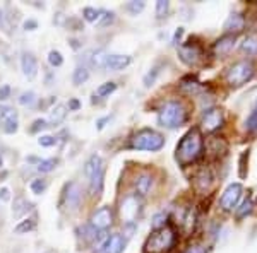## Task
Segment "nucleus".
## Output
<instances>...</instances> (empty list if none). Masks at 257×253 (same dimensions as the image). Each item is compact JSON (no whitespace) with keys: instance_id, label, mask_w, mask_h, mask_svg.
Returning a JSON list of instances; mask_svg holds the SVG:
<instances>
[{"instance_id":"1","label":"nucleus","mask_w":257,"mask_h":253,"mask_svg":"<svg viewBox=\"0 0 257 253\" xmlns=\"http://www.w3.org/2000/svg\"><path fill=\"white\" fill-rule=\"evenodd\" d=\"M204 149V140L199 128H190V130L182 137V140L177 146V161L180 166H187L194 161H197Z\"/></svg>"},{"instance_id":"2","label":"nucleus","mask_w":257,"mask_h":253,"mask_svg":"<svg viewBox=\"0 0 257 253\" xmlns=\"http://www.w3.org/2000/svg\"><path fill=\"white\" fill-rule=\"evenodd\" d=\"M175 244V231L165 226L161 229H155L144 244V253H168Z\"/></svg>"},{"instance_id":"3","label":"nucleus","mask_w":257,"mask_h":253,"mask_svg":"<svg viewBox=\"0 0 257 253\" xmlns=\"http://www.w3.org/2000/svg\"><path fill=\"white\" fill-rule=\"evenodd\" d=\"M163 146H165L163 135L158 134L156 130H151V128H144V130L138 132V134L131 139V147L138 149V151L156 152Z\"/></svg>"},{"instance_id":"4","label":"nucleus","mask_w":257,"mask_h":253,"mask_svg":"<svg viewBox=\"0 0 257 253\" xmlns=\"http://www.w3.org/2000/svg\"><path fill=\"white\" fill-rule=\"evenodd\" d=\"M158 122L161 127L167 128H177L185 122V108L178 101H168L167 105L161 108L158 115Z\"/></svg>"},{"instance_id":"5","label":"nucleus","mask_w":257,"mask_h":253,"mask_svg":"<svg viewBox=\"0 0 257 253\" xmlns=\"http://www.w3.org/2000/svg\"><path fill=\"white\" fill-rule=\"evenodd\" d=\"M254 77V65L247 60L237 62L226 70V82L230 86H242Z\"/></svg>"},{"instance_id":"6","label":"nucleus","mask_w":257,"mask_h":253,"mask_svg":"<svg viewBox=\"0 0 257 253\" xmlns=\"http://www.w3.org/2000/svg\"><path fill=\"white\" fill-rule=\"evenodd\" d=\"M225 123V115L219 108H209L206 110V113L202 115L201 120V128L206 134H213V132L219 130Z\"/></svg>"},{"instance_id":"7","label":"nucleus","mask_w":257,"mask_h":253,"mask_svg":"<svg viewBox=\"0 0 257 253\" xmlns=\"http://www.w3.org/2000/svg\"><path fill=\"white\" fill-rule=\"evenodd\" d=\"M242 185L240 183H231L226 186V190L223 192L221 198H219V207H221L225 212H230V210H233L235 207H237L240 197H242Z\"/></svg>"},{"instance_id":"8","label":"nucleus","mask_w":257,"mask_h":253,"mask_svg":"<svg viewBox=\"0 0 257 253\" xmlns=\"http://www.w3.org/2000/svg\"><path fill=\"white\" fill-rule=\"evenodd\" d=\"M111 222H113V212H111V209L108 205H103V207H99L93 215H91L89 224L94 227V229L105 231L111 226Z\"/></svg>"},{"instance_id":"9","label":"nucleus","mask_w":257,"mask_h":253,"mask_svg":"<svg viewBox=\"0 0 257 253\" xmlns=\"http://www.w3.org/2000/svg\"><path fill=\"white\" fill-rule=\"evenodd\" d=\"M178 55H180V59L184 64L196 65L197 62L202 59V50L197 43H192V41H190V43L180 45V48H178Z\"/></svg>"},{"instance_id":"10","label":"nucleus","mask_w":257,"mask_h":253,"mask_svg":"<svg viewBox=\"0 0 257 253\" xmlns=\"http://www.w3.org/2000/svg\"><path fill=\"white\" fill-rule=\"evenodd\" d=\"M81 198H82V190L76 181H72V183H69L67 186H65L64 202H65V207H67L69 210H76L81 204Z\"/></svg>"},{"instance_id":"11","label":"nucleus","mask_w":257,"mask_h":253,"mask_svg":"<svg viewBox=\"0 0 257 253\" xmlns=\"http://www.w3.org/2000/svg\"><path fill=\"white\" fill-rule=\"evenodd\" d=\"M21 69H23L24 77L28 79L36 77V74H38V60H36V57L31 52L23 53V57H21Z\"/></svg>"},{"instance_id":"12","label":"nucleus","mask_w":257,"mask_h":253,"mask_svg":"<svg viewBox=\"0 0 257 253\" xmlns=\"http://www.w3.org/2000/svg\"><path fill=\"white\" fill-rule=\"evenodd\" d=\"M125 248V239L120 234H111L101 243L99 253H122Z\"/></svg>"},{"instance_id":"13","label":"nucleus","mask_w":257,"mask_h":253,"mask_svg":"<svg viewBox=\"0 0 257 253\" xmlns=\"http://www.w3.org/2000/svg\"><path fill=\"white\" fill-rule=\"evenodd\" d=\"M235 43H237V36H233V35L221 36L219 40H216V43H214V47H213L214 55H216V57H225V55H228V53H230L231 50H233Z\"/></svg>"},{"instance_id":"14","label":"nucleus","mask_w":257,"mask_h":253,"mask_svg":"<svg viewBox=\"0 0 257 253\" xmlns=\"http://www.w3.org/2000/svg\"><path fill=\"white\" fill-rule=\"evenodd\" d=\"M138 209H139V204L134 197H127L122 204V219H123V224H128V222H134L136 215H138Z\"/></svg>"},{"instance_id":"15","label":"nucleus","mask_w":257,"mask_h":253,"mask_svg":"<svg viewBox=\"0 0 257 253\" xmlns=\"http://www.w3.org/2000/svg\"><path fill=\"white\" fill-rule=\"evenodd\" d=\"M132 59L128 55H108L105 64L106 70H113V72H118V70H123L131 65Z\"/></svg>"},{"instance_id":"16","label":"nucleus","mask_w":257,"mask_h":253,"mask_svg":"<svg viewBox=\"0 0 257 253\" xmlns=\"http://www.w3.org/2000/svg\"><path fill=\"white\" fill-rule=\"evenodd\" d=\"M243 26H245V19L240 14H231L225 23V31H226V35L237 36V33L243 30Z\"/></svg>"},{"instance_id":"17","label":"nucleus","mask_w":257,"mask_h":253,"mask_svg":"<svg viewBox=\"0 0 257 253\" xmlns=\"http://www.w3.org/2000/svg\"><path fill=\"white\" fill-rule=\"evenodd\" d=\"M106 59H108V53L105 50H93V52L86 53V60L89 62L91 67L96 69H105Z\"/></svg>"},{"instance_id":"18","label":"nucleus","mask_w":257,"mask_h":253,"mask_svg":"<svg viewBox=\"0 0 257 253\" xmlns=\"http://www.w3.org/2000/svg\"><path fill=\"white\" fill-rule=\"evenodd\" d=\"M31 210V202L24 197H16L14 198V204H12V215L16 219L23 217L24 214H28Z\"/></svg>"},{"instance_id":"19","label":"nucleus","mask_w":257,"mask_h":253,"mask_svg":"<svg viewBox=\"0 0 257 253\" xmlns=\"http://www.w3.org/2000/svg\"><path fill=\"white\" fill-rule=\"evenodd\" d=\"M67 113H69L67 106H65V105H57L52 111H50V118H48L50 125L55 127V125H59V123H62L65 118H67Z\"/></svg>"},{"instance_id":"20","label":"nucleus","mask_w":257,"mask_h":253,"mask_svg":"<svg viewBox=\"0 0 257 253\" xmlns=\"http://www.w3.org/2000/svg\"><path fill=\"white\" fill-rule=\"evenodd\" d=\"M103 168V161H101V157H99L98 154H94V156H91L88 161H86V166H84V175L89 178H93L96 173L99 171V169Z\"/></svg>"},{"instance_id":"21","label":"nucleus","mask_w":257,"mask_h":253,"mask_svg":"<svg viewBox=\"0 0 257 253\" xmlns=\"http://www.w3.org/2000/svg\"><path fill=\"white\" fill-rule=\"evenodd\" d=\"M240 50L247 55L254 57L257 55V35H248L243 38L242 45H240Z\"/></svg>"},{"instance_id":"22","label":"nucleus","mask_w":257,"mask_h":253,"mask_svg":"<svg viewBox=\"0 0 257 253\" xmlns=\"http://www.w3.org/2000/svg\"><path fill=\"white\" fill-rule=\"evenodd\" d=\"M151 188H153V178L149 175H141L136 180V190H138L139 195H148Z\"/></svg>"},{"instance_id":"23","label":"nucleus","mask_w":257,"mask_h":253,"mask_svg":"<svg viewBox=\"0 0 257 253\" xmlns=\"http://www.w3.org/2000/svg\"><path fill=\"white\" fill-rule=\"evenodd\" d=\"M89 79V70L86 65H79V67H76L74 70V76H72V82L76 86H82L84 82H88Z\"/></svg>"},{"instance_id":"24","label":"nucleus","mask_w":257,"mask_h":253,"mask_svg":"<svg viewBox=\"0 0 257 253\" xmlns=\"http://www.w3.org/2000/svg\"><path fill=\"white\" fill-rule=\"evenodd\" d=\"M36 227V217H28L24 219V221H21L18 226L14 227V233L16 234H26L33 231Z\"/></svg>"},{"instance_id":"25","label":"nucleus","mask_w":257,"mask_h":253,"mask_svg":"<svg viewBox=\"0 0 257 253\" xmlns=\"http://www.w3.org/2000/svg\"><path fill=\"white\" fill-rule=\"evenodd\" d=\"M103 178H105V166H103V168L99 169L96 175L91 178V193H93V195H98L99 192H101V188H103Z\"/></svg>"},{"instance_id":"26","label":"nucleus","mask_w":257,"mask_h":253,"mask_svg":"<svg viewBox=\"0 0 257 253\" xmlns=\"http://www.w3.org/2000/svg\"><path fill=\"white\" fill-rule=\"evenodd\" d=\"M57 168V159H41L36 164V171L38 173H50Z\"/></svg>"},{"instance_id":"27","label":"nucleus","mask_w":257,"mask_h":253,"mask_svg":"<svg viewBox=\"0 0 257 253\" xmlns=\"http://www.w3.org/2000/svg\"><path fill=\"white\" fill-rule=\"evenodd\" d=\"M47 186H48V181L45 180V178H36V180L31 181L30 188H31V192L35 195H41L45 190H47Z\"/></svg>"},{"instance_id":"28","label":"nucleus","mask_w":257,"mask_h":253,"mask_svg":"<svg viewBox=\"0 0 257 253\" xmlns=\"http://www.w3.org/2000/svg\"><path fill=\"white\" fill-rule=\"evenodd\" d=\"M12 118H18V111L11 106L0 105V123L7 122V120H12Z\"/></svg>"},{"instance_id":"29","label":"nucleus","mask_w":257,"mask_h":253,"mask_svg":"<svg viewBox=\"0 0 257 253\" xmlns=\"http://www.w3.org/2000/svg\"><path fill=\"white\" fill-rule=\"evenodd\" d=\"M99 14H101V11L94 9V7H84L82 9V18L88 21V23H98Z\"/></svg>"},{"instance_id":"30","label":"nucleus","mask_w":257,"mask_h":253,"mask_svg":"<svg viewBox=\"0 0 257 253\" xmlns=\"http://www.w3.org/2000/svg\"><path fill=\"white\" fill-rule=\"evenodd\" d=\"M0 128H2V132L4 134H16L18 132V128H19V122H18V118H12V120H7V122H4V123H0Z\"/></svg>"},{"instance_id":"31","label":"nucleus","mask_w":257,"mask_h":253,"mask_svg":"<svg viewBox=\"0 0 257 253\" xmlns=\"http://www.w3.org/2000/svg\"><path fill=\"white\" fill-rule=\"evenodd\" d=\"M252 212V198H245V200L242 202V205L237 209V219H243L245 215H248Z\"/></svg>"},{"instance_id":"32","label":"nucleus","mask_w":257,"mask_h":253,"mask_svg":"<svg viewBox=\"0 0 257 253\" xmlns=\"http://www.w3.org/2000/svg\"><path fill=\"white\" fill-rule=\"evenodd\" d=\"M115 89H117V84H115V82H105V84H101L96 89V94L99 98H105V96H108V94L113 93Z\"/></svg>"},{"instance_id":"33","label":"nucleus","mask_w":257,"mask_h":253,"mask_svg":"<svg viewBox=\"0 0 257 253\" xmlns=\"http://www.w3.org/2000/svg\"><path fill=\"white\" fill-rule=\"evenodd\" d=\"M48 64L52 65V67H60V65L64 64V57H62V53L57 52V50H52V52L48 53Z\"/></svg>"},{"instance_id":"34","label":"nucleus","mask_w":257,"mask_h":253,"mask_svg":"<svg viewBox=\"0 0 257 253\" xmlns=\"http://www.w3.org/2000/svg\"><path fill=\"white\" fill-rule=\"evenodd\" d=\"M35 101H36V94L33 93V91H24L19 96V105H23V106H31Z\"/></svg>"},{"instance_id":"35","label":"nucleus","mask_w":257,"mask_h":253,"mask_svg":"<svg viewBox=\"0 0 257 253\" xmlns=\"http://www.w3.org/2000/svg\"><path fill=\"white\" fill-rule=\"evenodd\" d=\"M101 14L103 16H99V21H98V26L99 28H105V26H108V24H111L115 21V14L113 12H108V11H101Z\"/></svg>"},{"instance_id":"36","label":"nucleus","mask_w":257,"mask_h":253,"mask_svg":"<svg viewBox=\"0 0 257 253\" xmlns=\"http://www.w3.org/2000/svg\"><path fill=\"white\" fill-rule=\"evenodd\" d=\"M160 72H161L160 67H155V69L151 70V72H148L146 77H144V86H146V88H151V86L156 82V77L160 76Z\"/></svg>"},{"instance_id":"37","label":"nucleus","mask_w":257,"mask_h":253,"mask_svg":"<svg viewBox=\"0 0 257 253\" xmlns=\"http://www.w3.org/2000/svg\"><path fill=\"white\" fill-rule=\"evenodd\" d=\"M247 130L248 132H255L257 130V106L252 110V113L248 115V118H247Z\"/></svg>"},{"instance_id":"38","label":"nucleus","mask_w":257,"mask_h":253,"mask_svg":"<svg viewBox=\"0 0 257 253\" xmlns=\"http://www.w3.org/2000/svg\"><path fill=\"white\" fill-rule=\"evenodd\" d=\"M167 226V214L161 212V214H156L155 217H153V227L155 229H161V227Z\"/></svg>"},{"instance_id":"39","label":"nucleus","mask_w":257,"mask_h":253,"mask_svg":"<svg viewBox=\"0 0 257 253\" xmlns=\"http://www.w3.org/2000/svg\"><path fill=\"white\" fill-rule=\"evenodd\" d=\"M168 9H170V2H167V0H160V2H156V16H158V18L167 16Z\"/></svg>"},{"instance_id":"40","label":"nucleus","mask_w":257,"mask_h":253,"mask_svg":"<svg viewBox=\"0 0 257 253\" xmlns=\"http://www.w3.org/2000/svg\"><path fill=\"white\" fill-rule=\"evenodd\" d=\"M38 144L41 147H52V146H55V144H57V139H55V137H52V135H41L38 139Z\"/></svg>"},{"instance_id":"41","label":"nucleus","mask_w":257,"mask_h":253,"mask_svg":"<svg viewBox=\"0 0 257 253\" xmlns=\"http://www.w3.org/2000/svg\"><path fill=\"white\" fill-rule=\"evenodd\" d=\"M144 7H146V4H144V2H128L127 4V11L132 12V14H139Z\"/></svg>"},{"instance_id":"42","label":"nucleus","mask_w":257,"mask_h":253,"mask_svg":"<svg viewBox=\"0 0 257 253\" xmlns=\"http://www.w3.org/2000/svg\"><path fill=\"white\" fill-rule=\"evenodd\" d=\"M47 120H43V118H38V120H35L33 122V127H31V134H36V132H40V130H43V128H47Z\"/></svg>"},{"instance_id":"43","label":"nucleus","mask_w":257,"mask_h":253,"mask_svg":"<svg viewBox=\"0 0 257 253\" xmlns=\"http://www.w3.org/2000/svg\"><path fill=\"white\" fill-rule=\"evenodd\" d=\"M11 93H12V89H11L9 84L0 86V101H6V99H9L11 98Z\"/></svg>"},{"instance_id":"44","label":"nucleus","mask_w":257,"mask_h":253,"mask_svg":"<svg viewBox=\"0 0 257 253\" xmlns=\"http://www.w3.org/2000/svg\"><path fill=\"white\" fill-rule=\"evenodd\" d=\"M23 28H24V31H35V30H38V23H36L35 19H28L23 23Z\"/></svg>"},{"instance_id":"45","label":"nucleus","mask_w":257,"mask_h":253,"mask_svg":"<svg viewBox=\"0 0 257 253\" xmlns=\"http://www.w3.org/2000/svg\"><path fill=\"white\" fill-rule=\"evenodd\" d=\"M184 89H187L189 93L196 94L199 91H202V86L199 84V82H190V84H184Z\"/></svg>"},{"instance_id":"46","label":"nucleus","mask_w":257,"mask_h":253,"mask_svg":"<svg viewBox=\"0 0 257 253\" xmlns=\"http://www.w3.org/2000/svg\"><path fill=\"white\" fill-rule=\"evenodd\" d=\"M0 200H2V202H9L11 200V190L7 188V186L0 188Z\"/></svg>"},{"instance_id":"47","label":"nucleus","mask_w":257,"mask_h":253,"mask_svg":"<svg viewBox=\"0 0 257 253\" xmlns=\"http://www.w3.org/2000/svg\"><path fill=\"white\" fill-rule=\"evenodd\" d=\"M110 120H111V115H108V117H105V118H99L98 122H96V128H98V130H103Z\"/></svg>"},{"instance_id":"48","label":"nucleus","mask_w":257,"mask_h":253,"mask_svg":"<svg viewBox=\"0 0 257 253\" xmlns=\"http://www.w3.org/2000/svg\"><path fill=\"white\" fill-rule=\"evenodd\" d=\"M79 106H81V103L77 101V99H70L69 101V105H67V108H69V111L72 110V111H76V110H79Z\"/></svg>"},{"instance_id":"49","label":"nucleus","mask_w":257,"mask_h":253,"mask_svg":"<svg viewBox=\"0 0 257 253\" xmlns=\"http://www.w3.org/2000/svg\"><path fill=\"white\" fill-rule=\"evenodd\" d=\"M185 253H206V250L202 246H190Z\"/></svg>"},{"instance_id":"50","label":"nucleus","mask_w":257,"mask_h":253,"mask_svg":"<svg viewBox=\"0 0 257 253\" xmlns=\"http://www.w3.org/2000/svg\"><path fill=\"white\" fill-rule=\"evenodd\" d=\"M7 28V23H6V16H4V12L0 11V30H6Z\"/></svg>"},{"instance_id":"51","label":"nucleus","mask_w":257,"mask_h":253,"mask_svg":"<svg viewBox=\"0 0 257 253\" xmlns=\"http://www.w3.org/2000/svg\"><path fill=\"white\" fill-rule=\"evenodd\" d=\"M4 166V159H2V156H0V168Z\"/></svg>"}]
</instances>
